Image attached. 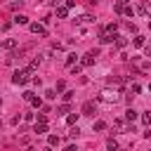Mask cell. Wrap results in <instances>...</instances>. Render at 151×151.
Returning a JSON list of instances; mask_svg holds the SVG:
<instances>
[{
  "mask_svg": "<svg viewBox=\"0 0 151 151\" xmlns=\"http://www.w3.org/2000/svg\"><path fill=\"white\" fill-rule=\"evenodd\" d=\"M33 132H35V134H45V132H47V123H35Z\"/></svg>",
  "mask_w": 151,
  "mask_h": 151,
  "instance_id": "7",
  "label": "cell"
},
{
  "mask_svg": "<svg viewBox=\"0 0 151 151\" xmlns=\"http://www.w3.org/2000/svg\"><path fill=\"white\" fill-rule=\"evenodd\" d=\"M149 90H151V83H149Z\"/></svg>",
  "mask_w": 151,
  "mask_h": 151,
  "instance_id": "35",
  "label": "cell"
},
{
  "mask_svg": "<svg viewBox=\"0 0 151 151\" xmlns=\"http://www.w3.org/2000/svg\"><path fill=\"white\" fill-rule=\"evenodd\" d=\"M125 42H127V40H125L123 35H116V47H125Z\"/></svg>",
  "mask_w": 151,
  "mask_h": 151,
  "instance_id": "19",
  "label": "cell"
},
{
  "mask_svg": "<svg viewBox=\"0 0 151 151\" xmlns=\"http://www.w3.org/2000/svg\"><path fill=\"white\" fill-rule=\"evenodd\" d=\"M59 142H61V139H59L57 134H50V139H47V144H50L52 149H54V146H59Z\"/></svg>",
  "mask_w": 151,
  "mask_h": 151,
  "instance_id": "13",
  "label": "cell"
},
{
  "mask_svg": "<svg viewBox=\"0 0 151 151\" xmlns=\"http://www.w3.org/2000/svg\"><path fill=\"white\" fill-rule=\"evenodd\" d=\"M97 57H99V50H90V52H87V54L83 57V61H80V66H92Z\"/></svg>",
  "mask_w": 151,
  "mask_h": 151,
  "instance_id": "3",
  "label": "cell"
},
{
  "mask_svg": "<svg viewBox=\"0 0 151 151\" xmlns=\"http://www.w3.org/2000/svg\"><path fill=\"white\" fill-rule=\"evenodd\" d=\"M149 26H151V21H149Z\"/></svg>",
  "mask_w": 151,
  "mask_h": 151,
  "instance_id": "38",
  "label": "cell"
},
{
  "mask_svg": "<svg viewBox=\"0 0 151 151\" xmlns=\"http://www.w3.org/2000/svg\"><path fill=\"white\" fill-rule=\"evenodd\" d=\"M31 80V71L28 68H19V71H14V76H12V83L14 85H26Z\"/></svg>",
  "mask_w": 151,
  "mask_h": 151,
  "instance_id": "2",
  "label": "cell"
},
{
  "mask_svg": "<svg viewBox=\"0 0 151 151\" xmlns=\"http://www.w3.org/2000/svg\"><path fill=\"white\" fill-rule=\"evenodd\" d=\"M99 40H101V42H113V40H116V33H109V31H104V33L99 35Z\"/></svg>",
  "mask_w": 151,
  "mask_h": 151,
  "instance_id": "6",
  "label": "cell"
},
{
  "mask_svg": "<svg viewBox=\"0 0 151 151\" xmlns=\"http://www.w3.org/2000/svg\"><path fill=\"white\" fill-rule=\"evenodd\" d=\"M59 113H68V104H61L59 106Z\"/></svg>",
  "mask_w": 151,
  "mask_h": 151,
  "instance_id": "31",
  "label": "cell"
},
{
  "mask_svg": "<svg viewBox=\"0 0 151 151\" xmlns=\"http://www.w3.org/2000/svg\"><path fill=\"white\" fill-rule=\"evenodd\" d=\"M31 104H33V106H38V109H40V106H42V101H40V99H38V97H33V99H31Z\"/></svg>",
  "mask_w": 151,
  "mask_h": 151,
  "instance_id": "28",
  "label": "cell"
},
{
  "mask_svg": "<svg viewBox=\"0 0 151 151\" xmlns=\"http://www.w3.org/2000/svg\"><path fill=\"white\" fill-rule=\"evenodd\" d=\"M99 101H104V104H118V101H120V92L106 87V90L99 92Z\"/></svg>",
  "mask_w": 151,
  "mask_h": 151,
  "instance_id": "1",
  "label": "cell"
},
{
  "mask_svg": "<svg viewBox=\"0 0 151 151\" xmlns=\"http://www.w3.org/2000/svg\"><path fill=\"white\" fill-rule=\"evenodd\" d=\"M76 21H78V24H87V21H94V19H92L90 14H83V17H80V19H76Z\"/></svg>",
  "mask_w": 151,
  "mask_h": 151,
  "instance_id": "18",
  "label": "cell"
},
{
  "mask_svg": "<svg viewBox=\"0 0 151 151\" xmlns=\"http://www.w3.org/2000/svg\"><path fill=\"white\" fill-rule=\"evenodd\" d=\"M64 90H66V85H64V80H59L57 83V92H64Z\"/></svg>",
  "mask_w": 151,
  "mask_h": 151,
  "instance_id": "27",
  "label": "cell"
},
{
  "mask_svg": "<svg viewBox=\"0 0 151 151\" xmlns=\"http://www.w3.org/2000/svg\"><path fill=\"white\" fill-rule=\"evenodd\" d=\"M92 130H97V132H101V130H106V123H104V120H97V123L92 125Z\"/></svg>",
  "mask_w": 151,
  "mask_h": 151,
  "instance_id": "15",
  "label": "cell"
},
{
  "mask_svg": "<svg viewBox=\"0 0 151 151\" xmlns=\"http://www.w3.org/2000/svg\"><path fill=\"white\" fill-rule=\"evenodd\" d=\"M73 61H76V54H68V57H66V64H68V66H73Z\"/></svg>",
  "mask_w": 151,
  "mask_h": 151,
  "instance_id": "26",
  "label": "cell"
},
{
  "mask_svg": "<svg viewBox=\"0 0 151 151\" xmlns=\"http://www.w3.org/2000/svg\"><path fill=\"white\" fill-rule=\"evenodd\" d=\"M57 17L59 19H66L68 17V7H57Z\"/></svg>",
  "mask_w": 151,
  "mask_h": 151,
  "instance_id": "11",
  "label": "cell"
},
{
  "mask_svg": "<svg viewBox=\"0 0 151 151\" xmlns=\"http://www.w3.org/2000/svg\"><path fill=\"white\" fill-rule=\"evenodd\" d=\"M28 28H31V33H35V35H47V28H45L42 24H28Z\"/></svg>",
  "mask_w": 151,
  "mask_h": 151,
  "instance_id": "4",
  "label": "cell"
},
{
  "mask_svg": "<svg viewBox=\"0 0 151 151\" xmlns=\"http://www.w3.org/2000/svg\"><path fill=\"white\" fill-rule=\"evenodd\" d=\"M0 47H2V45H0Z\"/></svg>",
  "mask_w": 151,
  "mask_h": 151,
  "instance_id": "39",
  "label": "cell"
},
{
  "mask_svg": "<svg viewBox=\"0 0 151 151\" xmlns=\"http://www.w3.org/2000/svg\"><path fill=\"white\" fill-rule=\"evenodd\" d=\"M132 42H134L137 47H142V45H144V38H142V35H134V40H132Z\"/></svg>",
  "mask_w": 151,
  "mask_h": 151,
  "instance_id": "22",
  "label": "cell"
},
{
  "mask_svg": "<svg viewBox=\"0 0 151 151\" xmlns=\"http://www.w3.org/2000/svg\"><path fill=\"white\" fill-rule=\"evenodd\" d=\"M149 151H151V149H149Z\"/></svg>",
  "mask_w": 151,
  "mask_h": 151,
  "instance_id": "40",
  "label": "cell"
},
{
  "mask_svg": "<svg viewBox=\"0 0 151 151\" xmlns=\"http://www.w3.org/2000/svg\"><path fill=\"white\" fill-rule=\"evenodd\" d=\"M80 68H83V66H71V73H73V76H78V73H80Z\"/></svg>",
  "mask_w": 151,
  "mask_h": 151,
  "instance_id": "29",
  "label": "cell"
},
{
  "mask_svg": "<svg viewBox=\"0 0 151 151\" xmlns=\"http://www.w3.org/2000/svg\"><path fill=\"white\" fill-rule=\"evenodd\" d=\"M139 12H142L144 17L151 19V5H149V2H142V5H139Z\"/></svg>",
  "mask_w": 151,
  "mask_h": 151,
  "instance_id": "8",
  "label": "cell"
},
{
  "mask_svg": "<svg viewBox=\"0 0 151 151\" xmlns=\"http://www.w3.org/2000/svg\"><path fill=\"white\" fill-rule=\"evenodd\" d=\"M66 151H78V149H76V146H68V149H66Z\"/></svg>",
  "mask_w": 151,
  "mask_h": 151,
  "instance_id": "33",
  "label": "cell"
},
{
  "mask_svg": "<svg viewBox=\"0 0 151 151\" xmlns=\"http://www.w3.org/2000/svg\"><path fill=\"white\" fill-rule=\"evenodd\" d=\"M12 21H14V24H21V26H24V24H28V17H24V14H17V17L12 19Z\"/></svg>",
  "mask_w": 151,
  "mask_h": 151,
  "instance_id": "12",
  "label": "cell"
},
{
  "mask_svg": "<svg viewBox=\"0 0 151 151\" xmlns=\"http://www.w3.org/2000/svg\"><path fill=\"white\" fill-rule=\"evenodd\" d=\"M142 123L144 125H151V111H144L142 113Z\"/></svg>",
  "mask_w": 151,
  "mask_h": 151,
  "instance_id": "17",
  "label": "cell"
},
{
  "mask_svg": "<svg viewBox=\"0 0 151 151\" xmlns=\"http://www.w3.org/2000/svg\"><path fill=\"white\" fill-rule=\"evenodd\" d=\"M106 149H109V151H118V142H116V139H109V142H106Z\"/></svg>",
  "mask_w": 151,
  "mask_h": 151,
  "instance_id": "16",
  "label": "cell"
},
{
  "mask_svg": "<svg viewBox=\"0 0 151 151\" xmlns=\"http://www.w3.org/2000/svg\"><path fill=\"white\" fill-rule=\"evenodd\" d=\"M130 90H132V92H134V94H139V92H142V87H139V85H137V83H132V85H130Z\"/></svg>",
  "mask_w": 151,
  "mask_h": 151,
  "instance_id": "24",
  "label": "cell"
},
{
  "mask_svg": "<svg viewBox=\"0 0 151 151\" xmlns=\"http://www.w3.org/2000/svg\"><path fill=\"white\" fill-rule=\"evenodd\" d=\"M28 151H35V149H28Z\"/></svg>",
  "mask_w": 151,
  "mask_h": 151,
  "instance_id": "36",
  "label": "cell"
},
{
  "mask_svg": "<svg viewBox=\"0 0 151 151\" xmlns=\"http://www.w3.org/2000/svg\"><path fill=\"white\" fill-rule=\"evenodd\" d=\"M134 118H137V111H134V109H127V111H125V120H127V123H132Z\"/></svg>",
  "mask_w": 151,
  "mask_h": 151,
  "instance_id": "10",
  "label": "cell"
},
{
  "mask_svg": "<svg viewBox=\"0 0 151 151\" xmlns=\"http://www.w3.org/2000/svg\"><path fill=\"white\" fill-rule=\"evenodd\" d=\"M66 123H68V125H76V123H78V113H71V116L66 118Z\"/></svg>",
  "mask_w": 151,
  "mask_h": 151,
  "instance_id": "20",
  "label": "cell"
},
{
  "mask_svg": "<svg viewBox=\"0 0 151 151\" xmlns=\"http://www.w3.org/2000/svg\"><path fill=\"white\" fill-rule=\"evenodd\" d=\"M94 111H97L94 101H85L83 104V116H94Z\"/></svg>",
  "mask_w": 151,
  "mask_h": 151,
  "instance_id": "5",
  "label": "cell"
},
{
  "mask_svg": "<svg viewBox=\"0 0 151 151\" xmlns=\"http://www.w3.org/2000/svg\"><path fill=\"white\" fill-rule=\"evenodd\" d=\"M42 151H52V146H45V149H42Z\"/></svg>",
  "mask_w": 151,
  "mask_h": 151,
  "instance_id": "34",
  "label": "cell"
},
{
  "mask_svg": "<svg viewBox=\"0 0 151 151\" xmlns=\"http://www.w3.org/2000/svg\"><path fill=\"white\" fill-rule=\"evenodd\" d=\"M2 47H5V50H14V47H17V40H12V38H9V40H5V42H2Z\"/></svg>",
  "mask_w": 151,
  "mask_h": 151,
  "instance_id": "14",
  "label": "cell"
},
{
  "mask_svg": "<svg viewBox=\"0 0 151 151\" xmlns=\"http://www.w3.org/2000/svg\"><path fill=\"white\" fill-rule=\"evenodd\" d=\"M123 14H127V17H132V14H134V9H132V7H127V5H125V7H123Z\"/></svg>",
  "mask_w": 151,
  "mask_h": 151,
  "instance_id": "23",
  "label": "cell"
},
{
  "mask_svg": "<svg viewBox=\"0 0 151 151\" xmlns=\"http://www.w3.org/2000/svg\"><path fill=\"white\" fill-rule=\"evenodd\" d=\"M45 97H47V99H54V97H57V90H47Z\"/></svg>",
  "mask_w": 151,
  "mask_h": 151,
  "instance_id": "25",
  "label": "cell"
},
{
  "mask_svg": "<svg viewBox=\"0 0 151 151\" xmlns=\"http://www.w3.org/2000/svg\"><path fill=\"white\" fill-rule=\"evenodd\" d=\"M118 151H125V149H118Z\"/></svg>",
  "mask_w": 151,
  "mask_h": 151,
  "instance_id": "37",
  "label": "cell"
},
{
  "mask_svg": "<svg viewBox=\"0 0 151 151\" xmlns=\"http://www.w3.org/2000/svg\"><path fill=\"white\" fill-rule=\"evenodd\" d=\"M24 99H26V101H31V99H33V92H28V90H26V92H24Z\"/></svg>",
  "mask_w": 151,
  "mask_h": 151,
  "instance_id": "30",
  "label": "cell"
},
{
  "mask_svg": "<svg viewBox=\"0 0 151 151\" xmlns=\"http://www.w3.org/2000/svg\"><path fill=\"white\" fill-rule=\"evenodd\" d=\"M146 57H151V42L146 45Z\"/></svg>",
  "mask_w": 151,
  "mask_h": 151,
  "instance_id": "32",
  "label": "cell"
},
{
  "mask_svg": "<svg viewBox=\"0 0 151 151\" xmlns=\"http://www.w3.org/2000/svg\"><path fill=\"white\" fill-rule=\"evenodd\" d=\"M113 130L123 132V130H125V120H123V118H116V120H113Z\"/></svg>",
  "mask_w": 151,
  "mask_h": 151,
  "instance_id": "9",
  "label": "cell"
},
{
  "mask_svg": "<svg viewBox=\"0 0 151 151\" xmlns=\"http://www.w3.org/2000/svg\"><path fill=\"white\" fill-rule=\"evenodd\" d=\"M73 94H76L73 90H66V92H64V101H71V99H73Z\"/></svg>",
  "mask_w": 151,
  "mask_h": 151,
  "instance_id": "21",
  "label": "cell"
}]
</instances>
